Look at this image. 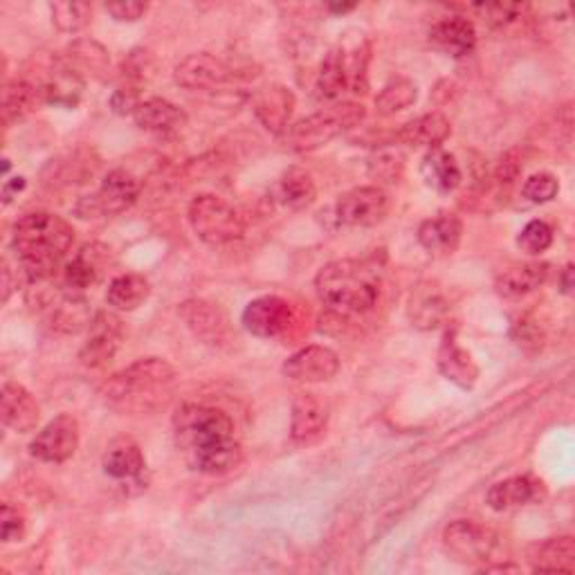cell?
<instances>
[{
  "mask_svg": "<svg viewBox=\"0 0 575 575\" xmlns=\"http://www.w3.org/2000/svg\"><path fill=\"white\" fill-rule=\"evenodd\" d=\"M549 279L547 264H522L503 270L497 277V293L506 299H520L535 293L539 285H545Z\"/></svg>",
  "mask_w": 575,
  "mask_h": 575,
  "instance_id": "obj_29",
  "label": "cell"
},
{
  "mask_svg": "<svg viewBox=\"0 0 575 575\" xmlns=\"http://www.w3.org/2000/svg\"><path fill=\"white\" fill-rule=\"evenodd\" d=\"M560 288H562V293L568 295L573 291V266L568 264L564 270H562V277H560Z\"/></svg>",
  "mask_w": 575,
  "mask_h": 575,
  "instance_id": "obj_49",
  "label": "cell"
},
{
  "mask_svg": "<svg viewBox=\"0 0 575 575\" xmlns=\"http://www.w3.org/2000/svg\"><path fill=\"white\" fill-rule=\"evenodd\" d=\"M528 562L533 571H539V573H573L575 571V541L571 535L551 537L531 549Z\"/></svg>",
  "mask_w": 575,
  "mask_h": 575,
  "instance_id": "obj_26",
  "label": "cell"
},
{
  "mask_svg": "<svg viewBox=\"0 0 575 575\" xmlns=\"http://www.w3.org/2000/svg\"><path fill=\"white\" fill-rule=\"evenodd\" d=\"M382 285V268L375 259H340L319 270L315 291L340 317L362 315L378 304Z\"/></svg>",
  "mask_w": 575,
  "mask_h": 575,
  "instance_id": "obj_3",
  "label": "cell"
},
{
  "mask_svg": "<svg viewBox=\"0 0 575 575\" xmlns=\"http://www.w3.org/2000/svg\"><path fill=\"white\" fill-rule=\"evenodd\" d=\"M252 111L264 124L266 131L283 136L288 126H291V117L295 113V94L291 88L279 84L268 86L252 98Z\"/></svg>",
  "mask_w": 575,
  "mask_h": 575,
  "instance_id": "obj_17",
  "label": "cell"
},
{
  "mask_svg": "<svg viewBox=\"0 0 575 575\" xmlns=\"http://www.w3.org/2000/svg\"><path fill=\"white\" fill-rule=\"evenodd\" d=\"M0 419L5 427L18 434H29L41 421V407L18 382H5L3 392H0Z\"/></svg>",
  "mask_w": 575,
  "mask_h": 575,
  "instance_id": "obj_16",
  "label": "cell"
},
{
  "mask_svg": "<svg viewBox=\"0 0 575 575\" xmlns=\"http://www.w3.org/2000/svg\"><path fill=\"white\" fill-rule=\"evenodd\" d=\"M124 340V324L119 315L111 310L94 312L92 322L88 327L86 344L79 350V360L88 369H102L106 367L122 346Z\"/></svg>",
  "mask_w": 575,
  "mask_h": 575,
  "instance_id": "obj_9",
  "label": "cell"
},
{
  "mask_svg": "<svg viewBox=\"0 0 575 575\" xmlns=\"http://www.w3.org/2000/svg\"><path fill=\"white\" fill-rule=\"evenodd\" d=\"M149 5L146 3H138V0H117V3H106V12L115 18V21H140L146 14Z\"/></svg>",
  "mask_w": 575,
  "mask_h": 575,
  "instance_id": "obj_44",
  "label": "cell"
},
{
  "mask_svg": "<svg viewBox=\"0 0 575 575\" xmlns=\"http://www.w3.org/2000/svg\"><path fill=\"white\" fill-rule=\"evenodd\" d=\"M277 196L281 201V205H285L288 209L302 212L315 203L317 187H315L312 176L306 169L291 167L279 180Z\"/></svg>",
  "mask_w": 575,
  "mask_h": 575,
  "instance_id": "obj_34",
  "label": "cell"
},
{
  "mask_svg": "<svg viewBox=\"0 0 575 575\" xmlns=\"http://www.w3.org/2000/svg\"><path fill=\"white\" fill-rule=\"evenodd\" d=\"M337 371H340V358L335 350L319 344L304 346L283 362V375L297 382H306V385L327 382L335 378Z\"/></svg>",
  "mask_w": 575,
  "mask_h": 575,
  "instance_id": "obj_15",
  "label": "cell"
},
{
  "mask_svg": "<svg viewBox=\"0 0 575 575\" xmlns=\"http://www.w3.org/2000/svg\"><path fill=\"white\" fill-rule=\"evenodd\" d=\"M452 136V124L443 113H427L407 122L396 133V140L407 146L440 149V144Z\"/></svg>",
  "mask_w": 575,
  "mask_h": 575,
  "instance_id": "obj_25",
  "label": "cell"
},
{
  "mask_svg": "<svg viewBox=\"0 0 575 575\" xmlns=\"http://www.w3.org/2000/svg\"><path fill=\"white\" fill-rule=\"evenodd\" d=\"M50 14L56 29L66 31V35H77V31H81L90 23L92 5L77 3V0H66V3H52Z\"/></svg>",
  "mask_w": 575,
  "mask_h": 575,
  "instance_id": "obj_38",
  "label": "cell"
},
{
  "mask_svg": "<svg viewBox=\"0 0 575 575\" xmlns=\"http://www.w3.org/2000/svg\"><path fill=\"white\" fill-rule=\"evenodd\" d=\"M329 407L315 394H297L293 400L291 436L295 443H312L327 432Z\"/></svg>",
  "mask_w": 575,
  "mask_h": 575,
  "instance_id": "obj_20",
  "label": "cell"
},
{
  "mask_svg": "<svg viewBox=\"0 0 575 575\" xmlns=\"http://www.w3.org/2000/svg\"><path fill=\"white\" fill-rule=\"evenodd\" d=\"M102 468L115 482H140L146 470V459L136 440L117 438L108 445Z\"/></svg>",
  "mask_w": 575,
  "mask_h": 575,
  "instance_id": "obj_23",
  "label": "cell"
},
{
  "mask_svg": "<svg viewBox=\"0 0 575 575\" xmlns=\"http://www.w3.org/2000/svg\"><path fill=\"white\" fill-rule=\"evenodd\" d=\"M405 171V155L396 149H380L369 159V176L380 182H398Z\"/></svg>",
  "mask_w": 575,
  "mask_h": 575,
  "instance_id": "obj_39",
  "label": "cell"
},
{
  "mask_svg": "<svg viewBox=\"0 0 575 575\" xmlns=\"http://www.w3.org/2000/svg\"><path fill=\"white\" fill-rule=\"evenodd\" d=\"M63 61H66V66H71L81 77L84 75L102 77L111 66L108 50L92 39H79L71 43L66 48V54H63Z\"/></svg>",
  "mask_w": 575,
  "mask_h": 575,
  "instance_id": "obj_33",
  "label": "cell"
},
{
  "mask_svg": "<svg viewBox=\"0 0 575 575\" xmlns=\"http://www.w3.org/2000/svg\"><path fill=\"white\" fill-rule=\"evenodd\" d=\"M409 315H411V322L419 329L423 331L436 329L447 315V302L443 299V295L436 291L434 285H423L419 288L417 295H411Z\"/></svg>",
  "mask_w": 575,
  "mask_h": 575,
  "instance_id": "obj_36",
  "label": "cell"
},
{
  "mask_svg": "<svg viewBox=\"0 0 575 575\" xmlns=\"http://www.w3.org/2000/svg\"><path fill=\"white\" fill-rule=\"evenodd\" d=\"M79 450V423L71 413L50 421L29 443V455L43 463H66Z\"/></svg>",
  "mask_w": 575,
  "mask_h": 575,
  "instance_id": "obj_10",
  "label": "cell"
},
{
  "mask_svg": "<svg viewBox=\"0 0 575 575\" xmlns=\"http://www.w3.org/2000/svg\"><path fill=\"white\" fill-rule=\"evenodd\" d=\"M438 371L461 389H472L478 380V367L470 350L459 346L455 333H447L438 348Z\"/></svg>",
  "mask_w": 575,
  "mask_h": 575,
  "instance_id": "obj_22",
  "label": "cell"
},
{
  "mask_svg": "<svg viewBox=\"0 0 575 575\" xmlns=\"http://www.w3.org/2000/svg\"><path fill=\"white\" fill-rule=\"evenodd\" d=\"M463 222L455 214H438L427 218L419 228V243L432 257H450L461 245Z\"/></svg>",
  "mask_w": 575,
  "mask_h": 575,
  "instance_id": "obj_19",
  "label": "cell"
},
{
  "mask_svg": "<svg viewBox=\"0 0 575 575\" xmlns=\"http://www.w3.org/2000/svg\"><path fill=\"white\" fill-rule=\"evenodd\" d=\"M138 106H140V98H138L136 88L124 86V88L113 92V98H111L113 113H117V115H133Z\"/></svg>",
  "mask_w": 575,
  "mask_h": 575,
  "instance_id": "obj_46",
  "label": "cell"
},
{
  "mask_svg": "<svg viewBox=\"0 0 575 575\" xmlns=\"http://www.w3.org/2000/svg\"><path fill=\"white\" fill-rule=\"evenodd\" d=\"M39 86L48 104L61 108H75L84 92V77L77 75L71 66H66V61L59 59L54 63V68L50 71V77Z\"/></svg>",
  "mask_w": 575,
  "mask_h": 575,
  "instance_id": "obj_27",
  "label": "cell"
},
{
  "mask_svg": "<svg viewBox=\"0 0 575 575\" xmlns=\"http://www.w3.org/2000/svg\"><path fill=\"white\" fill-rule=\"evenodd\" d=\"M0 535H3L5 545L21 541L25 537V518L12 503H3V515H0Z\"/></svg>",
  "mask_w": 575,
  "mask_h": 575,
  "instance_id": "obj_42",
  "label": "cell"
},
{
  "mask_svg": "<svg viewBox=\"0 0 575 575\" xmlns=\"http://www.w3.org/2000/svg\"><path fill=\"white\" fill-rule=\"evenodd\" d=\"M476 10H482L484 16L488 18L490 25L503 27L508 23H513L522 14V5H510V3H499V5H478Z\"/></svg>",
  "mask_w": 575,
  "mask_h": 575,
  "instance_id": "obj_45",
  "label": "cell"
},
{
  "mask_svg": "<svg viewBox=\"0 0 575 575\" xmlns=\"http://www.w3.org/2000/svg\"><path fill=\"white\" fill-rule=\"evenodd\" d=\"M365 117H367V111L362 104L342 102L327 111L308 115L295 122L293 126H288L281 138L288 151L308 153V151L327 146L331 140H335L344 131L356 129V126L362 124Z\"/></svg>",
  "mask_w": 575,
  "mask_h": 575,
  "instance_id": "obj_5",
  "label": "cell"
},
{
  "mask_svg": "<svg viewBox=\"0 0 575 575\" xmlns=\"http://www.w3.org/2000/svg\"><path fill=\"white\" fill-rule=\"evenodd\" d=\"M23 187H25V178H12V180H8L5 187H3V199H5V203H10L14 199V194H18V191Z\"/></svg>",
  "mask_w": 575,
  "mask_h": 575,
  "instance_id": "obj_48",
  "label": "cell"
},
{
  "mask_svg": "<svg viewBox=\"0 0 575 575\" xmlns=\"http://www.w3.org/2000/svg\"><path fill=\"white\" fill-rule=\"evenodd\" d=\"M46 102L43 90L39 84L27 79L8 81L3 88V119L5 124H14L35 113Z\"/></svg>",
  "mask_w": 575,
  "mask_h": 575,
  "instance_id": "obj_30",
  "label": "cell"
},
{
  "mask_svg": "<svg viewBox=\"0 0 575 575\" xmlns=\"http://www.w3.org/2000/svg\"><path fill=\"white\" fill-rule=\"evenodd\" d=\"M140 191H142L140 180L131 171L115 169L102 180V187L98 189V194L86 201L88 203V216L90 214L92 216L94 214H102V216L124 214L126 209H131L138 203Z\"/></svg>",
  "mask_w": 575,
  "mask_h": 575,
  "instance_id": "obj_14",
  "label": "cell"
},
{
  "mask_svg": "<svg viewBox=\"0 0 575 575\" xmlns=\"http://www.w3.org/2000/svg\"><path fill=\"white\" fill-rule=\"evenodd\" d=\"M443 547L457 562L482 564L493 558L497 535L472 520H459L443 531Z\"/></svg>",
  "mask_w": 575,
  "mask_h": 575,
  "instance_id": "obj_7",
  "label": "cell"
},
{
  "mask_svg": "<svg viewBox=\"0 0 575 575\" xmlns=\"http://www.w3.org/2000/svg\"><path fill=\"white\" fill-rule=\"evenodd\" d=\"M75 245V228L66 218L50 212L23 216L12 234V250L23 279L35 285L54 277Z\"/></svg>",
  "mask_w": 575,
  "mask_h": 575,
  "instance_id": "obj_2",
  "label": "cell"
},
{
  "mask_svg": "<svg viewBox=\"0 0 575 575\" xmlns=\"http://www.w3.org/2000/svg\"><path fill=\"white\" fill-rule=\"evenodd\" d=\"M180 317L184 319L189 331L209 346L226 348L237 340L230 317L218 304L207 299H189L180 306Z\"/></svg>",
  "mask_w": 575,
  "mask_h": 575,
  "instance_id": "obj_11",
  "label": "cell"
},
{
  "mask_svg": "<svg viewBox=\"0 0 575 575\" xmlns=\"http://www.w3.org/2000/svg\"><path fill=\"white\" fill-rule=\"evenodd\" d=\"M539 482H535L533 476L520 474V476H510L503 478V482L495 484L488 495L486 501L493 510L501 513V510H510V508H518V506H526L531 501L537 499L539 495Z\"/></svg>",
  "mask_w": 575,
  "mask_h": 575,
  "instance_id": "obj_31",
  "label": "cell"
},
{
  "mask_svg": "<svg viewBox=\"0 0 575 575\" xmlns=\"http://www.w3.org/2000/svg\"><path fill=\"white\" fill-rule=\"evenodd\" d=\"M421 176L425 184L438 191V194H450V191H455L463 182V171L457 157L443 149H430L423 155Z\"/></svg>",
  "mask_w": 575,
  "mask_h": 575,
  "instance_id": "obj_28",
  "label": "cell"
},
{
  "mask_svg": "<svg viewBox=\"0 0 575 575\" xmlns=\"http://www.w3.org/2000/svg\"><path fill=\"white\" fill-rule=\"evenodd\" d=\"M176 382V369L163 358H142L113 373L102 387V398L124 413H149L163 407Z\"/></svg>",
  "mask_w": 575,
  "mask_h": 575,
  "instance_id": "obj_4",
  "label": "cell"
},
{
  "mask_svg": "<svg viewBox=\"0 0 575 575\" xmlns=\"http://www.w3.org/2000/svg\"><path fill=\"white\" fill-rule=\"evenodd\" d=\"M520 171H522V165L518 163V159H513V155H506V157L501 159L499 169H497V182L510 187V184H513V182L518 180Z\"/></svg>",
  "mask_w": 575,
  "mask_h": 575,
  "instance_id": "obj_47",
  "label": "cell"
},
{
  "mask_svg": "<svg viewBox=\"0 0 575 575\" xmlns=\"http://www.w3.org/2000/svg\"><path fill=\"white\" fill-rule=\"evenodd\" d=\"M430 41L445 54L468 56L476 46V29L465 16H447L432 25Z\"/></svg>",
  "mask_w": 575,
  "mask_h": 575,
  "instance_id": "obj_21",
  "label": "cell"
},
{
  "mask_svg": "<svg viewBox=\"0 0 575 575\" xmlns=\"http://www.w3.org/2000/svg\"><path fill=\"white\" fill-rule=\"evenodd\" d=\"M513 337L526 350H531V348L533 350H539L541 348V340H545V337H541L539 327L535 322H531V319H526V317H522V319H518V322H515Z\"/></svg>",
  "mask_w": 575,
  "mask_h": 575,
  "instance_id": "obj_43",
  "label": "cell"
},
{
  "mask_svg": "<svg viewBox=\"0 0 575 575\" xmlns=\"http://www.w3.org/2000/svg\"><path fill=\"white\" fill-rule=\"evenodd\" d=\"M241 322L247 333L257 337H279L295 322V310L283 297L266 295L259 299H252L245 310Z\"/></svg>",
  "mask_w": 575,
  "mask_h": 575,
  "instance_id": "obj_12",
  "label": "cell"
},
{
  "mask_svg": "<svg viewBox=\"0 0 575 575\" xmlns=\"http://www.w3.org/2000/svg\"><path fill=\"white\" fill-rule=\"evenodd\" d=\"M187 216L194 234L212 247L230 245L239 241L245 232L243 218L234 209V205H230L226 199H220L216 194L196 196L191 201Z\"/></svg>",
  "mask_w": 575,
  "mask_h": 575,
  "instance_id": "obj_6",
  "label": "cell"
},
{
  "mask_svg": "<svg viewBox=\"0 0 575 575\" xmlns=\"http://www.w3.org/2000/svg\"><path fill=\"white\" fill-rule=\"evenodd\" d=\"M417 100H419V86L407 77H396L380 90V94L375 98V108L380 115H396L409 108Z\"/></svg>",
  "mask_w": 575,
  "mask_h": 575,
  "instance_id": "obj_37",
  "label": "cell"
},
{
  "mask_svg": "<svg viewBox=\"0 0 575 575\" xmlns=\"http://www.w3.org/2000/svg\"><path fill=\"white\" fill-rule=\"evenodd\" d=\"M133 119L146 133L167 136V133H176L182 129V126L187 124V113L169 100L151 98V100L140 102V106L133 113Z\"/></svg>",
  "mask_w": 575,
  "mask_h": 575,
  "instance_id": "obj_24",
  "label": "cell"
},
{
  "mask_svg": "<svg viewBox=\"0 0 575 575\" xmlns=\"http://www.w3.org/2000/svg\"><path fill=\"white\" fill-rule=\"evenodd\" d=\"M108 252L111 250L100 243L84 245L77 252V257L63 268V288L73 295H84L102 277V270L108 261Z\"/></svg>",
  "mask_w": 575,
  "mask_h": 575,
  "instance_id": "obj_18",
  "label": "cell"
},
{
  "mask_svg": "<svg viewBox=\"0 0 575 575\" xmlns=\"http://www.w3.org/2000/svg\"><path fill=\"white\" fill-rule=\"evenodd\" d=\"M348 90V66L342 48L331 50L317 73V94L322 100L335 102Z\"/></svg>",
  "mask_w": 575,
  "mask_h": 575,
  "instance_id": "obj_35",
  "label": "cell"
},
{
  "mask_svg": "<svg viewBox=\"0 0 575 575\" xmlns=\"http://www.w3.org/2000/svg\"><path fill=\"white\" fill-rule=\"evenodd\" d=\"M389 196L380 187H356L340 196L335 216L348 228H373L389 214Z\"/></svg>",
  "mask_w": 575,
  "mask_h": 575,
  "instance_id": "obj_8",
  "label": "cell"
},
{
  "mask_svg": "<svg viewBox=\"0 0 575 575\" xmlns=\"http://www.w3.org/2000/svg\"><path fill=\"white\" fill-rule=\"evenodd\" d=\"M237 77L234 68L222 59L209 52H196L182 59L176 71L174 79L180 88L187 90H212L218 86H226Z\"/></svg>",
  "mask_w": 575,
  "mask_h": 575,
  "instance_id": "obj_13",
  "label": "cell"
},
{
  "mask_svg": "<svg viewBox=\"0 0 575 575\" xmlns=\"http://www.w3.org/2000/svg\"><path fill=\"white\" fill-rule=\"evenodd\" d=\"M151 295L149 279L136 272L115 277L106 288V304L119 312H131L140 308Z\"/></svg>",
  "mask_w": 575,
  "mask_h": 575,
  "instance_id": "obj_32",
  "label": "cell"
},
{
  "mask_svg": "<svg viewBox=\"0 0 575 575\" xmlns=\"http://www.w3.org/2000/svg\"><path fill=\"white\" fill-rule=\"evenodd\" d=\"M522 194L533 205H545V203H551L560 194V182L553 174L539 171V174H533L531 178H526V182L522 187Z\"/></svg>",
  "mask_w": 575,
  "mask_h": 575,
  "instance_id": "obj_41",
  "label": "cell"
},
{
  "mask_svg": "<svg viewBox=\"0 0 575 575\" xmlns=\"http://www.w3.org/2000/svg\"><path fill=\"white\" fill-rule=\"evenodd\" d=\"M518 245L526 254H541L553 245V228L547 220H531L518 237Z\"/></svg>",
  "mask_w": 575,
  "mask_h": 575,
  "instance_id": "obj_40",
  "label": "cell"
},
{
  "mask_svg": "<svg viewBox=\"0 0 575 575\" xmlns=\"http://www.w3.org/2000/svg\"><path fill=\"white\" fill-rule=\"evenodd\" d=\"M174 432L187 463L209 476L228 474L243 459L230 413L218 407L187 403L174 413Z\"/></svg>",
  "mask_w": 575,
  "mask_h": 575,
  "instance_id": "obj_1",
  "label": "cell"
},
{
  "mask_svg": "<svg viewBox=\"0 0 575 575\" xmlns=\"http://www.w3.org/2000/svg\"><path fill=\"white\" fill-rule=\"evenodd\" d=\"M329 10L335 12V14H344V12L356 10V5H354V3H350V5H329Z\"/></svg>",
  "mask_w": 575,
  "mask_h": 575,
  "instance_id": "obj_50",
  "label": "cell"
}]
</instances>
